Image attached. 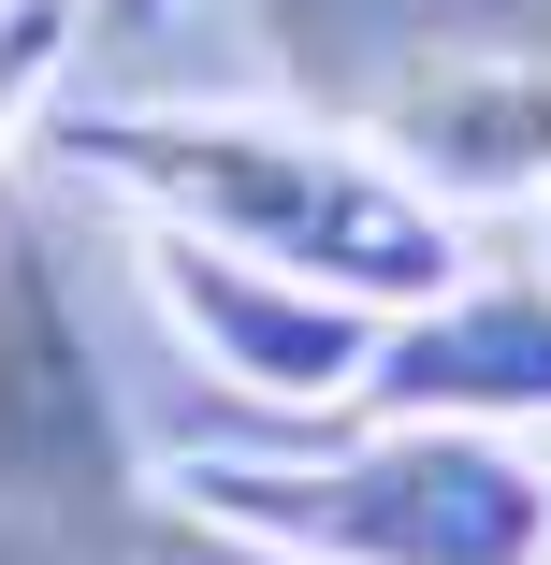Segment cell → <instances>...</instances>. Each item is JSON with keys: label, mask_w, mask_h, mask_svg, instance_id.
<instances>
[{"label": "cell", "mask_w": 551, "mask_h": 565, "mask_svg": "<svg viewBox=\"0 0 551 565\" xmlns=\"http://www.w3.org/2000/svg\"><path fill=\"white\" fill-rule=\"evenodd\" d=\"M73 58V0H0V131L30 117V87Z\"/></svg>", "instance_id": "8"}, {"label": "cell", "mask_w": 551, "mask_h": 565, "mask_svg": "<svg viewBox=\"0 0 551 565\" xmlns=\"http://www.w3.org/2000/svg\"><path fill=\"white\" fill-rule=\"evenodd\" d=\"M73 160L117 174L174 233L233 247V262H276L305 290H349L378 319H406V305H435L465 276V233L335 117H189V102L146 117V102H87Z\"/></svg>", "instance_id": "1"}, {"label": "cell", "mask_w": 551, "mask_h": 565, "mask_svg": "<svg viewBox=\"0 0 551 565\" xmlns=\"http://www.w3.org/2000/svg\"><path fill=\"white\" fill-rule=\"evenodd\" d=\"M363 420H451V435L551 420V276H451L435 305L378 319Z\"/></svg>", "instance_id": "6"}, {"label": "cell", "mask_w": 551, "mask_h": 565, "mask_svg": "<svg viewBox=\"0 0 551 565\" xmlns=\"http://www.w3.org/2000/svg\"><path fill=\"white\" fill-rule=\"evenodd\" d=\"M174 508L290 565H551V465L522 435H451V420H378L335 465L203 449Z\"/></svg>", "instance_id": "2"}, {"label": "cell", "mask_w": 551, "mask_h": 565, "mask_svg": "<svg viewBox=\"0 0 551 565\" xmlns=\"http://www.w3.org/2000/svg\"><path fill=\"white\" fill-rule=\"evenodd\" d=\"M262 15H276V58L319 102H349V117H363L406 58H465V44L551 58V0H262Z\"/></svg>", "instance_id": "7"}, {"label": "cell", "mask_w": 551, "mask_h": 565, "mask_svg": "<svg viewBox=\"0 0 551 565\" xmlns=\"http://www.w3.org/2000/svg\"><path fill=\"white\" fill-rule=\"evenodd\" d=\"M0 522H44V536H117L146 522L131 493V435L117 392L87 363V319L59 290V247L0 203Z\"/></svg>", "instance_id": "3"}, {"label": "cell", "mask_w": 551, "mask_h": 565, "mask_svg": "<svg viewBox=\"0 0 551 565\" xmlns=\"http://www.w3.org/2000/svg\"><path fill=\"white\" fill-rule=\"evenodd\" d=\"M146 565H290V551H262L233 522H189V508H146Z\"/></svg>", "instance_id": "9"}, {"label": "cell", "mask_w": 551, "mask_h": 565, "mask_svg": "<svg viewBox=\"0 0 551 565\" xmlns=\"http://www.w3.org/2000/svg\"><path fill=\"white\" fill-rule=\"evenodd\" d=\"M73 15H87V44H146V30L189 15V0H73Z\"/></svg>", "instance_id": "10"}, {"label": "cell", "mask_w": 551, "mask_h": 565, "mask_svg": "<svg viewBox=\"0 0 551 565\" xmlns=\"http://www.w3.org/2000/svg\"><path fill=\"white\" fill-rule=\"evenodd\" d=\"M146 290H160V319L203 349V377H233V392H262V406H290V420L363 406L378 305L305 290V276H276V262H233V247L174 233V217H146Z\"/></svg>", "instance_id": "4"}, {"label": "cell", "mask_w": 551, "mask_h": 565, "mask_svg": "<svg viewBox=\"0 0 551 565\" xmlns=\"http://www.w3.org/2000/svg\"><path fill=\"white\" fill-rule=\"evenodd\" d=\"M363 146L435 203H551V58L522 44H465V58H406L363 102Z\"/></svg>", "instance_id": "5"}]
</instances>
